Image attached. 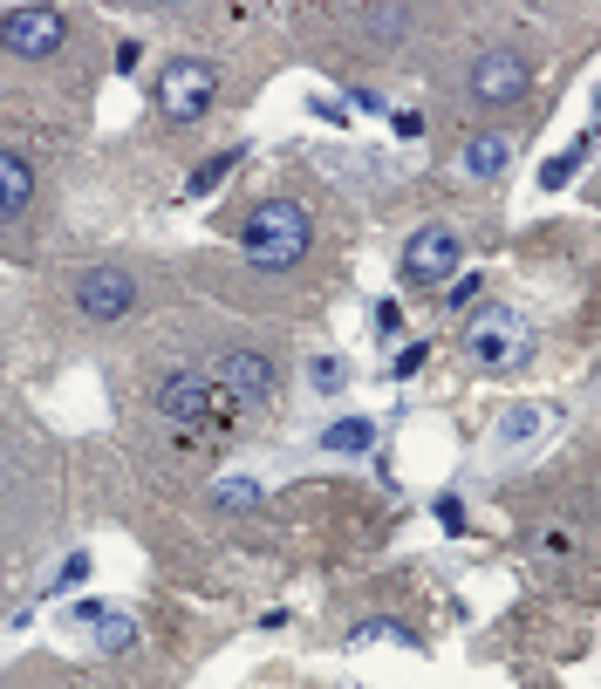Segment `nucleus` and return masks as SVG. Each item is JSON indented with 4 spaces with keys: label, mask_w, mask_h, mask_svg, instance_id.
Instances as JSON below:
<instances>
[{
    "label": "nucleus",
    "mask_w": 601,
    "mask_h": 689,
    "mask_svg": "<svg viewBox=\"0 0 601 689\" xmlns=\"http://www.w3.org/2000/svg\"><path fill=\"white\" fill-rule=\"evenodd\" d=\"M239 247H247V267L288 273L314 247V219H308V206H294V198H260V206L239 219Z\"/></svg>",
    "instance_id": "obj_1"
},
{
    "label": "nucleus",
    "mask_w": 601,
    "mask_h": 689,
    "mask_svg": "<svg viewBox=\"0 0 601 689\" xmlns=\"http://www.w3.org/2000/svg\"><path fill=\"white\" fill-rule=\"evenodd\" d=\"M151 403H157L172 424L206 430V437H232V430H239V403H232L213 376H198V369H165V376L151 383Z\"/></svg>",
    "instance_id": "obj_2"
},
{
    "label": "nucleus",
    "mask_w": 601,
    "mask_h": 689,
    "mask_svg": "<svg viewBox=\"0 0 601 689\" xmlns=\"http://www.w3.org/2000/svg\"><path fill=\"white\" fill-rule=\"evenodd\" d=\"M465 355L478 362V369H493V376L527 369V362H533V335H527V321H519V307H478L465 321Z\"/></svg>",
    "instance_id": "obj_3"
},
{
    "label": "nucleus",
    "mask_w": 601,
    "mask_h": 689,
    "mask_svg": "<svg viewBox=\"0 0 601 689\" xmlns=\"http://www.w3.org/2000/svg\"><path fill=\"white\" fill-rule=\"evenodd\" d=\"M213 103H219V62L172 55L157 69V109H165V124H198V116H213Z\"/></svg>",
    "instance_id": "obj_4"
},
{
    "label": "nucleus",
    "mask_w": 601,
    "mask_h": 689,
    "mask_svg": "<svg viewBox=\"0 0 601 689\" xmlns=\"http://www.w3.org/2000/svg\"><path fill=\"white\" fill-rule=\"evenodd\" d=\"M458 273H465V239H458V226H445V219L417 226L411 247H404V280H411V288H452Z\"/></svg>",
    "instance_id": "obj_5"
},
{
    "label": "nucleus",
    "mask_w": 601,
    "mask_h": 689,
    "mask_svg": "<svg viewBox=\"0 0 601 689\" xmlns=\"http://www.w3.org/2000/svg\"><path fill=\"white\" fill-rule=\"evenodd\" d=\"M69 42V14L62 8H14V14H0V49L21 55V62H49L62 55Z\"/></svg>",
    "instance_id": "obj_6"
},
{
    "label": "nucleus",
    "mask_w": 601,
    "mask_h": 689,
    "mask_svg": "<svg viewBox=\"0 0 601 689\" xmlns=\"http://www.w3.org/2000/svg\"><path fill=\"white\" fill-rule=\"evenodd\" d=\"M527 83H533V69H527V55H519V49H486V55L472 62V75H465V90H472L478 109L519 103V96H527Z\"/></svg>",
    "instance_id": "obj_7"
},
{
    "label": "nucleus",
    "mask_w": 601,
    "mask_h": 689,
    "mask_svg": "<svg viewBox=\"0 0 601 689\" xmlns=\"http://www.w3.org/2000/svg\"><path fill=\"white\" fill-rule=\"evenodd\" d=\"M75 307H83V321H124L137 307V280L124 267H83L75 273Z\"/></svg>",
    "instance_id": "obj_8"
},
{
    "label": "nucleus",
    "mask_w": 601,
    "mask_h": 689,
    "mask_svg": "<svg viewBox=\"0 0 601 689\" xmlns=\"http://www.w3.org/2000/svg\"><path fill=\"white\" fill-rule=\"evenodd\" d=\"M273 383H280V369H273L267 348H226V355H219V389L239 403V410H260V403H273Z\"/></svg>",
    "instance_id": "obj_9"
},
{
    "label": "nucleus",
    "mask_w": 601,
    "mask_h": 689,
    "mask_svg": "<svg viewBox=\"0 0 601 689\" xmlns=\"http://www.w3.org/2000/svg\"><path fill=\"white\" fill-rule=\"evenodd\" d=\"M506 165H512V137L506 131H478V137L458 144V178H472V185H493Z\"/></svg>",
    "instance_id": "obj_10"
},
{
    "label": "nucleus",
    "mask_w": 601,
    "mask_h": 689,
    "mask_svg": "<svg viewBox=\"0 0 601 689\" xmlns=\"http://www.w3.org/2000/svg\"><path fill=\"white\" fill-rule=\"evenodd\" d=\"M34 206V165L21 150H0V219H21Z\"/></svg>",
    "instance_id": "obj_11"
},
{
    "label": "nucleus",
    "mask_w": 601,
    "mask_h": 689,
    "mask_svg": "<svg viewBox=\"0 0 601 689\" xmlns=\"http://www.w3.org/2000/svg\"><path fill=\"white\" fill-rule=\"evenodd\" d=\"M370 443H376V417H335L322 430V451H335V458H363Z\"/></svg>",
    "instance_id": "obj_12"
},
{
    "label": "nucleus",
    "mask_w": 601,
    "mask_h": 689,
    "mask_svg": "<svg viewBox=\"0 0 601 689\" xmlns=\"http://www.w3.org/2000/svg\"><path fill=\"white\" fill-rule=\"evenodd\" d=\"M239 165H247V150H213L206 165H198V171L185 178V198H213V191H219V185H226Z\"/></svg>",
    "instance_id": "obj_13"
},
{
    "label": "nucleus",
    "mask_w": 601,
    "mask_h": 689,
    "mask_svg": "<svg viewBox=\"0 0 601 689\" xmlns=\"http://www.w3.org/2000/svg\"><path fill=\"white\" fill-rule=\"evenodd\" d=\"M594 137H601V131H581V137H574L568 150H553V157H547V165H540V191H560V185H568V178L581 171V157L594 150Z\"/></svg>",
    "instance_id": "obj_14"
},
{
    "label": "nucleus",
    "mask_w": 601,
    "mask_h": 689,
    "mask_svg": "<svg viewBox=\"0 0 601 689\" xmlns=\"http://www.w3.org/2000/svg\"><path fill=\"white\" fill-rule=\"evenodd\" d=\"M308 389L314 396H342L349 389V362L342 355H308Z\"/></svg>",
    "instance_id": "obj_15"
},
{
    "label": "nucleus",
    "mask_w": 601,
    "mask_h": 689,
    "mask_svg": "<svg viewBox=\"0 0 601 689\" xmlns=\"http://www.w3.org/2000/svg\"><path fill=\"white\" fill-rule=\"evenodd\" d=\"M213 505L219 512H253L260 505V478H219L213 484Z\"/></svg>",
    "instance_id": "obj_16"
},
{
    "label": "nucleus",
    "mask_w": 601,
    "mask_h": 689,
    "mask_svg": "<svg viewBox=\"0 0 601 689\" xmlns=\"http://www.w3.org/2000/svg\"><path fill=\"white\" fill-rule=\"evenodd\" d=\"M355 648H370V641H396V648H417V635L404 628V622H355V635H349Z\"/></svg>",
    "instance_id": "obj_17"
},
{
    "label": "nucleus",
    "mask_w": 601,
    "mask_h": 689,
    "mask_svg": "<svg viewBox=\"0 0 601 689\" xmlns=\"http://www.w3.org/2000/svg\"><path fill=\"white\" fill-rule=\"evenodd\" d=\"M540 424H547V410H540V403H519V410H506L499 437H506V443H527V437H533Z\"/></svg>",
    "instance_id": "obj_18"
},
{
    "label": "nucleus",
    "mask_w": 601,
    "mask_h": 689,
    "mask_svg": "<svg viewBox=\"0 0 601 689\" xmlns=\"http://www.w3.org/2000/svg\"><path fill=\"white\" fill-rule=\"evenodd\" d=\"M137 641V622H124V615H110L103 628H96V656H116V648H131Z\"/></svg>",
    "instance_id": "obj_19"
},
{
    "label": "nucleus",
    "mask_w": 601,
    "mask_h": 689,
    "mask_svg": "<svg viewBox=\"0 0 601 689\" xmlns=\"http://www.w3.org/2000/svg\"><path fill=\"white\" fill-rule=\"evenodd\" d=\"M478 294H486V280H478V273H465V280H452V288H445V307H452V314H465Z\"/></svg>",
    "instance_id": "obj_20"
},
{
    "label": "nucleus",
    "mask_w": 601,
    "mask_h": 689,
    "mask_svg": "<svg viewBox=\"0 0 601 689\" xmlns=\"http://www.w3.org/2000/svg\"><path fill=\"white\" fill-rule=\"evenodd\" d=\"M424 355H431L424 342H411V348H396V362H390V376H396V383H411V376L424 369Z\"/></svg>",
    "instance_id": "obj_21"
},
{
    "label": "nucleus",
    "mask_w": 601,
    "mask_h": 689,
    "mask_svg": "<svg viewBox=\"0 0 601 689\" xmlns=\"http://www.w3.org/2000/svg\"><path fill=\"white\" fill-rule=\"evenodd\" d=\"M390 131L396 137H424V109H390Z\"/></svg>",
    "instance_id": "obj_22"
},
{
    "label": "nucleus",
    "mask_w": 601,
    "mask_h": 689,
    "mask_svg": "<svg viewBox=\"0 0 601 689\" xmlns=\"http://www.w3.org/2000/svg\"><path fill=\"white\" fill-rule=\"evenodd\" d=\"M75 581H90V553H69V560H62V574H55V587H75Z\"/></svg>",
    "instance_id": "obj_23"
},
{
    "label": "nucleus",
    "mask_w": 601,
    "mask_h": 689,
    "mask_svg": "<svg viewBox=\"0 0 601 689\" xmlns=\"http://www.w3.org/2000/svg\"><path fill=\"white\" fill-rule=\"evenodd\" d=\"M308 109L322 116V124H349V103H335V96H308Z\"/></svg>",
    "instance_id": "obj_24"
},
{
    "label": "nucleus",
    "mask_w": 601,
    "mask_h": 689,
    "mask_svg": "<svg viewBox=\"0 0 601 689\" xmlns=\"http://www.w3.org/2000/svg\"><path fill=\"white\" fill-rule=\"evenodd\" d=\"M376 328H383V335H404V307H396V301H376Z\"/></svg>",
    "instance_id": "obj_25"
},
{
    "label": "nucleus",
    "mask_w": 601,
    "mask_h": 689,
    "mask_svg": "<svg viewBox=\"0 0 601 689\" xmlns=\"http://www.w3.org/2000/svg\"><path fill=\"white\" fill-rule=\"evenodd\" d=\"M437 525H445V533H458V525H465V505H458V499H437Z\"/></svg>",
    "instance_id": "obj_26"
}]
</instances>
